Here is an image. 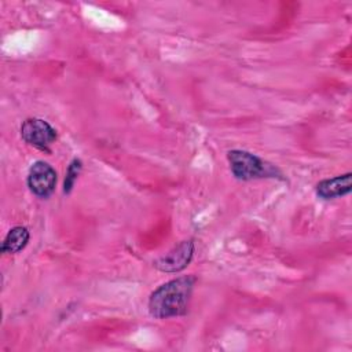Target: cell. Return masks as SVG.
Returning <instances> with one entry per match:
<instances>
[{
	"label": "cell",
	"instance_id": "3",
	"mask_svg": "<svg viewBox=\"0 0 352 352\" xmlns=\"http://www.w3.org/2000/svg\"><path fill=\"white\" fill-rule=\"evenodd\" d=\"M21 136L28 144L41 151H50L56 139V131L41 118H28L21 126Z\"/></svg>",
	"mask_w": 352,
	"mask_h": 352
},
{
	"label": "cell",
	"instance_id": "6",
	"mask_svg": "<svg viewBox=\"0 0 352 352\" xmlns=\"http://www.w3.org/2000/svg\"><path fill=\"white\" fill-rule=\"evenodd\" d=\"M352 190V173L340 175L331 179H324L316 184V194L322 199H333L344 197Z\"/></svg>",
	"mask_w": 352,
	"mask_h": 352
},
{
	"label": "cell",
	"instance_id": "8",
	"mask_svg": "<svg viewBox=\"0 0 352 352\" xmlns=\"http://www.w3.org/2000/svg\"><path fill=\"white\" fill-rule=\"evenodd\" d=\"M81 168H82V162L78 160V158H74L69 168H67V172H66V177H65V183H63V192L65 194H69L73 187H74V183L81 172Z\"/></svg>",
	"mask_w": 352,
	"mask_h": 352
},
{
	"label": "cell",
	"instance_id": "4",
	"mask_svg": "<svg viewBox=\"0 0 352 352\" xmlns=\"http://www.w3.org/2000/svg\"><path fill=\"white\" fill-rule=\"evenodd\" d=\"M56 170L45 161H36L28 173V187L30 191L40 197H50L56 186Z\"/></svg>",
	"mask_w": 352,
	"mask_h": 352
},
{
	"label": "cell",
	"instance_id": "1",
	"mask_svg": "<svg viewBox=\"0 0 352 352\" xmlns=\"http://www.w3.org/2000/svg\"><path fill=\"white\" fill-rule=\"evenodd\" d=\"M192 276H180L157 287L148 300V312L157 319L180 316L187 312L194 287Z\"/></svg>",
	"mask_w": 352,
	"mask_h": 352
},
{
	"label": "cell",
	"instance_id": "7",
	"mask_svg": "<svg viewBox=\"0 0 352 352\" xmlns=\"http://www.w3.org/2000/svg\"><path fill=\"white\" fill-rule=\"evenodd\" d=\"M29 242V231L26 227L16 226L8 231L3 243H1V253L4 254H14L25 249Z\"/></svg>",
	"mask_w": 352,
	"mask_h": 352
},
{
	"label": "cell",
	"instance_id": "5",
	"mask_svg": "<svg viewBox=\"0 0 352 352\" xmlns=\"http://www.w3.org/2000/svg\"><path fill=\"white\" fill-rule=\"evenodd\" d=\"M194 242L191 239L182 241L168 253L154 261V267L162 272H179L184 270L194 256Z\"/></svg>",
	"mask_w": 352,
	"mask_h": 352
},
{
	"label": "cell",
	"instance_id": "2",
	"mask_svg": "<svg viewBox=\"0 0 352 352\" xmlns=\"http://www.w3.org/2000/svg\"><path fill=\"white\" fill-rule=\"evenodd\" d=\"M230 169L238 180H253L261 177H275L278 169L245 150H231L227 154Z\"/></svg>",
	"mask_w": 352,
	"mask_h": 352
}]
</instances>
